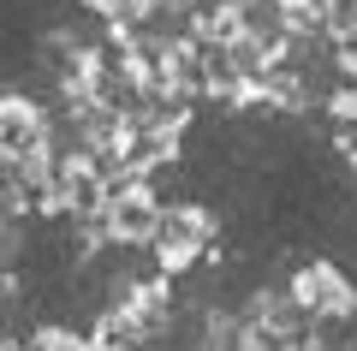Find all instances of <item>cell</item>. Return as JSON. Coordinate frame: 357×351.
Wrapping results in <instances>:
<instances>
[{"mask_svg": "<svg viewBox=\"0 0 357 351\" xmlns=\"http://www.w3.org/2000/svg\"><path fill=\"white\" fill-rule=\"evenodd\" d=\"M286 292H292V304L310 322H345V315H357V286L333 262H304Z\"/></svg>", "mask_w": 357, "mask_h": 351, "instance_id": "7a4b0ae2", "label": "cell"}, {"mask_svg": "<svg viewBox=\"0 0 357 351\" xmlns=\"http://www.w3.org/2000/svg\"><path fill=\"white\" fill-rule=\"evenodd\" d=\"M208 244H215V214L197 209V202H161V221H155V268L161 274H185V268H197L208 256Z\"/></svg>", "mask_w": 357, "mask_h": 351, "instance_id": "6da1fadb", "label": "cell"}, {"mask_svg": "<svg viewBox=\"0 0 357 351\" xmlns=\"http://www.w3.org/2000/svg\"><path fill=\"white\" fill-rule=\"evenodd\" d=\"M30 149H48V107H36L30 96H6L0 101V155L18 161Z\"/></svg>", "mask_w": 357, "mask_h": 351, "instance_id": "3957f363", "label": "cell"}]
</instances>
